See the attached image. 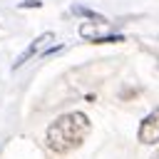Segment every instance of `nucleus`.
<instances>
[{"label":"nucleus","mask_w":159,"mask_h":159,"mask_svg":"<svg viewBox=\"0 0 159 159\" xmlns=\"http://www.w3.org/2000/svg\"><path fill=\"white\" fill-rule=\"evenodd\" d=\"M89 129H92V124H89V117L84 112H67V114H60L47 127L45 144L55 154H67L84 142Z\"/></svg>","instance_id":"obj_1"},{"label":"nucleus","mask_w":159,"mask_h":159,"mask_svg":"<svg viewBox=\"0 0 159 159\" xmlns=\"http://www.w3.org/2000/svg\"><path fill=\"white\" fill-rule=\"evenodd\" d=\"M137 139L142 144H157L159 142V107L142 119V124L137 129Z\"/></svg>","instance_id":"obj_2"},{"label":"nucleus","mask_w":159,"mask_h":159,"mask_svg":"<svg viewBox=\"0 0 159 159\" xmlns=\"http://www.w3.org/2000/svg\"><path fill=\"white\" fill-rule=\"evenodd\" d=\"M52 40H55V32H42V35H37V37H35V40H32V42H30V45H27V47L20 52V57L15 60L12 70H20V67H22L27 60H32V55H37V52H40V50H42L47 42H52Z\"/></svg>","instance_id":"obj_3"},{"label":"nucleus","mask_w":159,"mask_h":159,"mask_svg":"<svg viewBox=\"0 0 159 159\" xmlns=\"http://www.w3.org/2000/svg\"><path fill=\"white\" fill-rule=\"evenodd\" d=\"M104 32H107V20H102V22L89 20V22H82V25H80V35H82L84 40H89V42L104 37Z\"/></svg>","instance_id":"obj_4"},{"label":"nucleus","mask_w":159,"mask_h":159,"mask_svg":"<svg viewBox=\"0 0 159 159\" xmlns=\"http://www.w3.org/2000/svg\"><path fill=\"white\" fill-rule=\"evenodd\" d=\"M72 12H75V15H82V17H89V20H97V22H102V20H104L102 15H97V12L87 10V7H80V5H75V7H72Z\"/></svg>","instance_id":"obj_5"},{"label":"nucleus","mask_w":159,"mask_h":159,"mask_svg":"<svg viewBox=\"0 0 159 159\" xmlns=\"http://www.w3.org/2000/svg\"><path fill=\"white\" fill-rule=\"evenodd\" d=\"M20 7H22V10H25V7H42V0H22Z\"/></svg>","instance_id":"obj_6"},{"label":"nucleus","mask_w":159,"mask_h":159,"mask_svg":"<svg viewBox=\"0 0 159 159\" xmlns=\"http://www.w3.org/2000/svg\"><path fill=\"white\" fill-rule=\"evenodd\" d=\"M152 159H159V152H154V157H152Z\"/></svg>","instance_id":"obj_7"}]
</instances>
